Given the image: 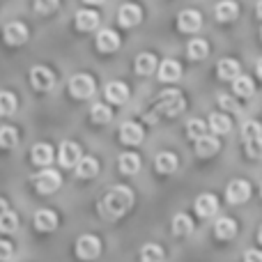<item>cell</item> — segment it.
<instances>
[{
    "label": "cell",
    "mask_w": 262,
    "mask_h": 262,
    "mask_svg": "<svg viewBox=\"0 0 262 262\" xmlns=\"http://www.w3.org/2000/svg\"><path fill=\"white\" fill-rule=\"evenodd\" d=\"M134 191L124 184H118L97 203V212L106 219V221H118L134 207Z\"/></svg>",
    "instance_id": "6da1fadb"
},
{
    "label": "cell",
    "mask_w": 262,
    "mask_h": 262,
    "mask_svg": "<svg viewBox=\"0 0 262 262\" xmlns=\"http://www.w3.org/2000/svg\"><path fill=\"white\" fill-rule=\"evenodd\" d=\"M186 101L184 97H182L180 90H163L161 95L157 97V104H154V113L145 115L147 118V122H157L159 115H166V118H175V115H180L182 111H184Z\"/></svg>",
    "instance_id": "7a4b0ae2"
},
{
    "label": "cell",
    "mask_w": 262,
    "mask_h": 262,
    "mask_svg": "<svg viewBox=\"0 0 262 262\" xmlns=\"http://www.w3.org/2000/svg\"><path fill=\"white\" fill-rule=\"evenodd\" d=\"M32 184H35V189L39 191L41 195H49V193H55V191L60 189V184H62V177H60L58 170H51V168H46V170L37 172V175L32 177Z\"/></svg>",
    "instance_id": "3957f363"
},
{
    "label": "cell",
    "mask_w": 262,
    "mask_h": 262,
    "mask_svg": "<svg viewBox=\"0 0 262 262\" xmlns=\"http://www.w3.org/2000/svg\"><path fill=\"white\" fill-rule=\"evenodd\" d=\"M76 255L85 262H92L101 255V242L95 235H81L76 239Z\"/></svg>",
    "instance_id": "277c9868"
},
{
    "label": "cell",
    "mask_w": 262,
    "mask_h": 262,
    "mask_svg": "<svg viewBox=\"0 0 262 262\" xmlns=\"http://www.w3.org/2000/svg\"><path fill=\"white\" fill-rule=\"evenodd\" d=\"M95 90H97V83L90 74H76V76L69 81V92H72V97H76V99H88V97L95 95Z\"/></svg>",
    "instance_id": "5b68a950"
},
{
    "label": "cell",
    "mask_w": 262,
    "mask_h": 262,
    "mask_svg": "<svg viewBox=\"0 0 262 262\" xmlns=\"http://www.w3.org/2000/svg\"><path fill=\"white\" fill-rule=\"evenodd\" d=\"M30 83L35 90L49 92V90H53V85H55V74L51 72L49 67H44V64H37V67L30 69Z\"/></svg>",
    "instance_id": "8992f818"
},
{
    "label": "cell",
    "mask_w": 262,
    "mask_h": 262,
    "mask_svg": "<svg viewBox=\"0 0 262 262\" xmlns=\"http://www.w3.org/2000/svg\"><path fill=\"white\" fill-rule=\"evenodd\" d=\"M251 195V184L246 180H232L226 189V198L230 205H242L246 203Z\"/></svg>",
    "instance_id": "52a82bcc"
},
{
    "label": "cell",
    "mask_w": 262,
    "mask_h": 262,
    "mask_svg": "<svg viewBox=\"0 0 262 262\" xmlns=\"http://www.w3.org/2000/svg\"><path fill=\"white\" fill-rule=\"evenodd\" d=\"M3 39H5V44H9V46L26 44L28 41V28L23 26V23H18V21L7 23V26L3 28Z\"/></svg>",
    "instance_id": "ba28073f"
},
{
    "label": "cell",
    "mask_w": 262,
    "mask_h": 262,
    "mask_svg": "<svg viewBox=\"0 0 262 262\" xmlns=\"http://www.w3.org/2000/svg\"><path fill=\"white\" fill-rule=\"evenodd\" d=\"M78 159H81V147H78L76 143H72V140H64V143L60 145V149H58L60 166L62 168H74Z\"/></svg>",
    "instance_id": "9c48e42d"
},
{
    "label": "cell",
    "mask_w": 262,
    "mask_h": 262,
    "mask_svg": "<svg viewBox=\"0 0 262 262\" xmlns=\"http://www.w3.org/2000/svg\"><path fill=\"white\" fill-rule=\"evenodd\" d=\"M200 26H203V16H200V12H195V9H184V12H180V16H177V28H180L182 32H198Z\"/></svg>",
    "instance_id": "30bf717a"
},
{
    "label": "cell",
    "mask_w": 262,
    "mask_h": 262,
    "mask_svg": "<svg viewBox=\"0 0 262 262\" xmlns=\"http://www.w3.org/2000/svg\"><path fill=\"white\" fill-rule=\"evenodd\" d=\"M32 223L39 232H53L58 228V216H55L53 209H37Z\"/></svg>",
    "instance_id": "8fae6325"
},
{
    "label": "cell",
    "mask_w": 262,
    "mask_h": 262,
    "mask_svg": "<svg viewBox=\"0 0 262 262\" xmlns=\"http://www.w3.org/2000/svg\"><path fill=\"white\" fill-rule=\"evenodd\" d=\"M221 149V143H219V138H214V136H200V138H195V154H198L200 159H209L214 157V154Z\"/></svg>",
    "instance_id": "7c38bea8"
},
{
    "label": "cell",
    "mask_w": 262,
    "mask_h": 262,
    "mask_svg": "<svg viewBox=\"0 0 262 262\" xmlns=\"http://www.w3.org/2000/svg\"><path fill=\"white\" fill-rule=\"evenodd\" d=\"M140 18H143V12H140L138 5H122L120 7V14H118V21L122 28H134L140 23Z\"/></svg>",
    "instance_id": "4fadbf2b"
},
{
    "label": "cell",
    "mask_w": 262,
    "mask_h": 262,
    "mask_svg": "<svg viewBox=\"0 0 262 262\" xmlns=\"http://www.w3.org/2000/svg\"><path fill=\"white\" fill-rule=\"evenodd\" d=\"M159 67V78H161L163 83H175L180 81L182 76V64L177 62V60H163L161 64H157Z\"/></svg>",
    "instance_id": "5bb4252c"
},
{
    "label": "cell",
    "mask_w": 262,
    "mask_h": 262,
    "mask_svg": "<svg viewBox=\"0 0 262 262\" xmlns=\"http://www.w3.org/2000/svg\"><path fill=\"white\" fill-rule=\"evenodd\" d=\"M97 49L101 53H113L120 49V35L115 30H101L97 35Z\"/></svg>",
    "instance_id": "9a60e30c"
},
{
    "label": "cell",
    "mask_w": 262,
    "mask_h": 262,
    "mask_svg": "<svg viewBox=\"0 0 262 262\" xmlns=\"http://www.w3.org/2000/svg\"><path fill=\"white\" fill-rule=\"evenodd\" d=\"M216 209H219V200L212 193H200L195 198V212H198V216H203V219L214 216Z\"/></svg>",
    "instance_id": "2e32d148"
},
{
    "label": "cell",
    "mask_w": 262,
    "mask_h": 262,
    "mask_svg": "<svg viewBox=\"0 0 262 262\" xmlns=\"http://www.w3.org/2000/svg\"><path fill=\"white\" fill-rule=\"evenodd\" d=\"M106 99L111 101V104H124V101L129 99V88L124 85L122 81H111L108 85H106Z\"/></svg>",
    "instance_id": "e0dca14e"
},
{
    "label": "cell",
    "mask_w": 262,
    "mask_h": 262,
    "mask_svg": "<svg viewBox=\"0 0 262 262\" xmlns=\"http://www.w3.org/2000/svg\"><path fill=\"white\" fill-rule=\"evenodd\" d=\"M74 23H76L78 30L90 32V30H95V28L99 26V14L92 12V9H81V12H76Z\"/></svg>",
    "instance_id": "ac0fdd59"
},
{
    "label": "cell",
    "mask_w": 262,
    "mask_h": 262,
    "mask_svg": "<svg viewBox=\"0 0 262 262\" xmlns=\"http://www.w3.org/2000/svg\"><path fill=\"white\" fill-rule=\"evenodd\" d=\"M30 159H32V163L39 168L49 166V163L53 161V147H51L49 143H37L30 152Z\"/></svg>",
    "instance_id": "d6986e66"
},
{
    "label": "cell",
    "mask_w": 262,
    "mask_h": 262,
    "mask_svg": "<svg viewBox=\"0 0 262 262\" xmlns=\"http://www.w3.org/2000/svg\"><path fill=\"white\" fill-rule=\"evenodd\" d=\"M120 138L124 145H138L143 143V127L138 122H124L120 129Z\"/></svg>",
    "instance_id": "ffe728a7"
},
{
    "label": "cell",
    "mask_w": 262,
    "mask_h": 262,
    "mask_svg": "<svg viewBox=\"0 0 262 262\" xmlns=\"http://www.w3.org/2000/svg\"><path fill=\"white\" fill-rule=\"evenodd\" d=\"M214 14H216V18L223 23L235 21L237 14H239V5H237L235 0H221V3L216 5V9H214Z\"/></svg>",
    "instance_id": "44dd1931"
},
{
    "label": "cell",
    "mask_w": 262,
    "mask_h": 262,
    "mask_svg": "<svg viewBox=\"0 0 262 262\" xmlns=\"http://www.w3.org/2000/svg\"><path fill=\"white\" fill-rule=\"evenodd\" d=\"M97 172H99V163H97V159L81 157L76 161V175L81 177V180H92Z\"/></svg>",
    "instance_id": "7402d4cb"
},
{
    "label": "cell",
    "mask_w": 262,
    "mask_h": 262,
    "mask_svg": "<svg viewBox=\"0 0 262 262\" xmlns=\"http://www.w3.org/2000/svg\"><path fill=\"white\" fill-rule=\"evenodd\" d=\"M239 72H242L239 62L232 58H223L221 62L216 64V74H219V78H223V81H232Z\"/></svg>",
    "instance_id": "603a6c76"
},
{
    "label": "cell",
    "mask_w": 262,
    "mask_h": 262,
    "mask_svg": "<svg viewBox=\"0 0 262 262\" xmlns=\"http://www.w3.org/2000/svg\"><path fill=\"white\" fill-rule=\"evenodd\" d=\"M214 235H216L219 239H232V237L237 235V223L228 216L219 219V221L214 223Z\"/></svg>",
    "instance_id": "cb8c5ba5"
},
{
    "label": "cell",
    "mask_w": 262,
    "mask_h": 262,
    "mask_svg": "<svg viewBox=\"0 0 262 262\" xmlns=\"http://www.w3.org/2000/svg\"><path fill=\"white\" fill-rule=\"evenodd\" d=\"M157 170L168 175V172H175L177 170V154L175 152H159L157 154Z\"/></svg>",
    "instance_id": "d4e9b609"
},
{
    "label": "cell",
    "mask_w": 262,
    "mask_h": 262,
    "mask_svg": "<svg viewBox=\"0 0 262 262\" xmlns=\"http://www.w3.org/2000/svg\"><path fill=\"white\" fill-rule=\"evenodd\" d=\"M209 127H212L214 134H230L232 129V120L228 118L226 113H212L209 115Z\"/></svg>",
    "instance_id": "484cf974"
},
{
    "label": "cell",
    "mask_w": 262,
    "mask_h": 262,
    "mask_svg": "<svg viewBox=\"0 0 262 262\" xmlns=\"http://www.w3.org/2000/svg\"><path fill=\"white\" fill-rule=\"evenodd\" d=\"M157 64L159 62L152 53H140L138 58H136V72H138L140 76H149V74H154Z\"/></svg>",
    "instance_id": "4316f807"
},
{
    "label": "cell",
    "mask_w": 262,
    "mask_h": 262,
    "mask_svg": "<svg viewBox=\"0 0 262 262\" xmlns=\"http://www.w3.org/2000/svg\"><path fill=\"white\" fill-rule=\"evenodd\" d=\"M120 170H122L124 175H136V172L140 170V157L134 152H124L122 157H120Z\"/></svg>",
    "instance_id": "83f0119b"
},
{
    "label": "cell",
    "mask_w": 262,
    "mask_h": 262,
    "mask_svg": "<svg viewBox=\"0 0 262 262\" xmlns=\"http://www.w3.org/2000/svg\"><path fill=\"white\" fill-rule=\"evenodd\" d=\"M232 81H235V83H232V90H235V95H239V97H251V95H253L255 83L251 81L249 76H242V74H237Z\"/></svg>",
    "instance_id": "f1b7e54d"
},
{
    "label": "cell",
    "mask_w": 262,
    "mask_h": 262,
    "mask_svg": "<svg viewBox=\"0 0 262 262\" xmlns=\"http://www.w3.org/2000/svg\"><path fill=\"white\" fill-rule=\"evenodd\" d=\"M166 253L159 244H145L140 249V262H163Z\"/></svg>",
    "instance_id": "f546056e"
},
{
    "label": "cell",
    "mask_w": 262,
    "mask_h": 262,
    "mask_svg": "<svg viewBox=\"0 0 262 262\" xmlns=\"http://www.w3.org/2000/svg\"><path fill=\"white\" fill-rule=\"evenodd\" d=\"M172 232L180 235V237L191 235V232H193V221H191V216H186V214H177V216L172 219Z\"/></svg>",
    "instance_id": "4dcf8cb0"
},
{
    "label": "cell",
    "mask_w": 262,
    "mask_h": 262,
    "mask_svg": "<svg viewBox=\"0 0 262 262\" xmlns=\"http://www.w3.org/2000/svg\"><path fill=\"white\" fill-rule=\"evenodd\" d=\"M186 53H189L191 60H203V58H207L209 46H207V41H205V39H191Z\"/></svg>",
    "instance_id": "1f68e13d"
},
{
    "label": "cell",
    "mask_w": 262,
    "mask_h": 262,
    "mask_svg": "<svg viewBox=\"0 0 262 262\" xmlns=\"http://www.w3.org/2000/svg\"><path fill=\"white\" fill-rule=\"evenodd\" d=\"M18 145V131L14 127H3L0 129V147L3 149H14Z\"/></svg>",
    "instance_id": "d6a6232c"
},
{
    "label": "cell",
    "mask_w": 262,
    "mask_h": 262,
    "mask_svg": "<svg viewBox=\"0 0 262 262\" xmlns=\"http://www.w3.org/2000/svg\"><path fill=\"white\" fill-rule=\"evenodd\" d=\"M16 97L12 95V92H7V90H3L0 92V115H14L16 113Z\"/></svg>",
    "instance_id": "836d02e7"
},
{
    "label": "cell",
    "mask_w": 262,
    "mask_h": 262,
    "mask_svg": "<svg viewBox=\"0 0 262 262\" xmlns=\"http://www.w3.org/2000/svg\"><path fill=\"white\" fill-rule=\"evenodd\" d=\"M16 228H18V216L14 212H5V214H0V232L3 235H12V232H16Z\"/></svg>",
    "instance_id": "e575fe53"
},
{
    "label": "cell",
    "mask_w": 262,
    "mask_h": 262,
    "mask_svg": "<svg viewBox=\"0 0 262 262\" xmlns=\"http://www.w3.org/2000/svg\"><path fill=\"white\" fill-rule=\"evenodd\" d=\"M90 115H92V122L97 124H106L113 120V113H111V108L106 104H95L90 108Z\"/></svg>",
    "instance_id": "d590c367"
},
{
    "label": "cell",
    "mask_w": 262,
    "mask_h": 262,
    "mask_svg": "<svg viewBox=\"0 0 262 262\" xmlns=\"http://www.w3.org/2000/svg\"><path fill=\"white\" fill-rule=\"evenodd\" d=\"M207 134V124L203 122V120H198V118H193V120H189V124H186V136L189 138H200V136H205Z\"/></svg>",
    "instance_id": "8d00e7d4"
},
{
    "label": "cell",
    "mask_w": 262,
    "mask_h": 262,
    "mask_svg": "<svg viewBox=\"0 0 262 262\" xmlns=\"http://www.w3.org/2000/svg\"><path fill=\"white\" fill-rule=\"evenodd\" d=\"M242 136H244V143L260 140V124L258 122H246L244 129H242Z\"/></svg>",
    "instance_id": "74e56055"
},
{
    "label": "cell",
    "mask_w": 262,
    "mask_h": 262,
    "mask_svg": "<svg viewBox=\"0 0 262 262\" xmlns=\"http://www.w3.org/2000/svg\"><path fill=\"white\" fill-rule=\"evenodd\" d=\"M60 0H35V12L39 14H53L58 9Z\"/></svg>",
    "instance_id": "f35d334b"
},
{
    "label": "cell",
    "mask_w": 262,
    "mask_h": 262,
    "mask_svg": "<svg viewBox=\"0 0 262 262\" xmlns=\"http://www.w3.org/2000/svg\"><path fill=\"white\" fill-rule=\"evenodd\" d=\"M14 253V246L7 239H0V262H7Z\"/></svg>",
    "instance_id": "ab89813d"
},
{
    "label": "cell",
    "mask_w": 262,
    "mask_h": 262,
    "mask_svg": "<svg viewBox=\"0 0 262 262\" xmlns=\"http://www.w3.org/2000/svg\"><path fill=\"white\" fill-rule=\"evenodd\" d=\"M246 147V154H249L251 159H258L260 157V140H251V143H244Z\"/></svg>",
    "instance_id": "60d3db41"
},
{
    "label": "cell",
    "mask_w": 262,
    "mask_h": 262,
    "mask_svg": "<svg viewBox=\"0 0 262 262\" xmlns=\"http://www.w3.org/2000/svg\"><path fill=\"white\" fill-rule=\"evenodd\" d=\"M219 104H221L223 108L237 111V104H235V99H232V97H228V95H221V97H219Z\"/></svg>",
    "instance_id": "b9f144b4"
},
{
    "label": "cell",
    "mask_w": 262,
    "mask_h": 262,
    "mask_svg": "<svg viewBox=\"0 0 262 262\" xmlns=\"http://www.w3.org/2000/svg\"><path fill=\"white\" fill-rule=\"evenodd\" d=\"M244 262H262L260 251H249V253L244 255Z\"/></svg>",
    "instance_id": "7bdbcfd3"
},
{
    "label": "cell",
    "mask_w": 262,
    "mask_h": 262,
    "mask_svg": "<svg viewBox=\"0 0 262 262\" xmlns=\"http://www.w3.org/2000/svg\"><path fill=\"white\" fill-rule=\"evenodd\" d=\"M7 209H9L7 200H3V198H0V214H5V212H7Z\"/></svg>",
    "instance_id": "ee69618b"
},
{
    "label": "cell",
    "mask_w": 262,
    "mask_h": 262,
    "mask_svg": "<svg viewBox=\"0 0 262 262\" xmlns=\"http://www.w3.org/2000/svg\"><path fill=\"white\" fill-rule=\"evenodd\" d=\"M85 3H88V5H101L104 0H85Z\"/></svg>",
    "instance_id": "f6af8a7d"
}]
</instances>
